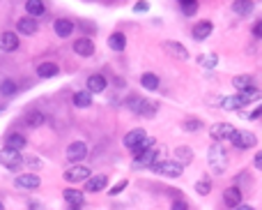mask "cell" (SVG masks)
<instances>
[{
	"instance_id": "cell-30",
	"label": "cell",
	"mask_w": 262,
	"mask_h": 210,
	"mask_svg": "<svg viewBox=\"0 0 262 210\" xmlns=\"http://www.w3.org/2000/svg\"><path fill=\"white\" fill-rule=\"evenodd\" d=\"M221 106L226 111H242L244 109V102H242V97H239V95H230V97H226V100L221 102Z\"/></svg>"
},
{
	"instance_id": "cell-40",
	"label": "cell",
	"mask_w": 262,
	"mask_h": 210,
	"mask_svg": "<svg viewBox=\"0 0 262 210\" xmlns=\"http://www.w3.org/2000/svg\"><path fill=\"white\" fill-rule=\"evenodd\" d=\"M140 104H143V97H129V100H127V106L134 111V113H138Z\"/></svg>"
},
{
	"instance_id": "cell-27",
	"label": "cell",
	"mask_w": 262,
	"mask_h": 210,
	"mask_svg": "<svg viewBox=\"0 0 262 210\" xmlns=\"http://www.w3.org/2000/svg\"><path fill=\"white\" fill-rule=\"evenodd\" d=\"M25 12H28V16H32V19H40V16L46 14V7L42 0H28V3H25Z\"/></svg>"
},
{
	"instance_id": "cell-15",
	"label": "cell",
	"mask_w": 262,
	"mask_h": 210,
	"mask_svg": "<svg viewBox=\"0 0 262 210\" xmlns=\"http://www.w3.org/2000/svg\"><path fill=\"white\" fill-rule=\"evenodd\" d=\"M223 203L228 205V208H239L242 205V190L239 187H226L223 190Z\"/></svg>"
},
{
	"instance_id": "cell-2",
	"label": "cell",
	"mask_w": 262,
	"mask_h": 210,
	"mask_svg": "<svg viewBox=\"0 0 262 210\" xmlns=\"http://www.w3.org/2000/svg\"><path fill=\"white\" fill-rule=\"evenodd\" d=\"M152 171L157 175H163V178H179L184 173V166L175 160H163V162H157L152 166Z\"/></svg>"
},
{
	"instance_id": "cell-34",
	"label": "cell",
	"mask_w": 262,
	"mask_h": 210,
	"mask_svg": "<svg viewBox=\"0 0 262 210\" xmlns=\"http://www.w3.org/2000/svg\"><path fill=\"white\" fill-rule=\"evenodd\" d=\"M253 85V79L248 74H237V76H233V88L235 90H239V93H242V90H246V88H251Z\"/></svg>"
},
{
	"instance_id": "cell-38",
	"label": "cell",
	"mask_w": 262,
	"mask_h": 210,
	"mask_svg": "<svg viewBox=\"0 0 262 210\" xmlns=\"http://www.w3.org/2000/svg\"><path fill=\"white\" fill-rule=\"evenodd\" d=\"M196 192H198L200 196H207L209 192H212V183H209V180H205V178H200L198 183H196Z\"/></svg>"
},
{
	"instance_id": "cell-43",
	"label": "cell",
	"mask_w": 262,
	"mask_h": 210,
	"mask_svg": "<svg viewBox=\"0 0 262 210\" xmlns=\"http://www.w3.org/2000/svg\"><path fill=\"white\" fill-rule=\"evenodd\" d=\"M170 210H189V203L184 199H177L173 201V205H170Z\"/></svg>"
},
{
	"instance_id": "cell-3",
	"label": "cell",
	"mask_w": 262,
	"mask_h": 210,
	"mask_svg": "<svg viewBox=\"0 0 262 210\" xmlns=\"http://www.w3.org/2000/svg\"><path fill=\"white\" fill-rule=\"evenodd\" d=\"M0 164L5 166L7 171H19L21 166H23V155L16 153V150L3 148V150H0Z\"/></svg>"
},
{
	"instance_id": "cell-18",
	"label": "cell",
	"mask_w": 262,
	"mask_h": 210,
	"mask_svg": "<svg viewBox=\"0 0 262 210\" xmlns=\"http://www.w3.org/2000/svg\"><path fill=\"white\" fill-rule=\"evenodd\" d=\"M28 145V141H25L23 134H19V132H12V134L5 136V148L10 150H16V153H21V150Z\"/></svg>"
},
{
	"instance_id": "cell-44",
	"label": "cell",
	"mask_w": 262,
	"mask_h": 210,
	"mask_svg": "<svg viewBox=\"0 0 262 210\" xmlns=\"http://www.w3.org/2000/svg\"><path fill=\"white\" fill-rule=\"evenodd\" d=\"M147 10H149V3H136V5H134L136 14H143V12H147Z\"/></svg>"
},
{
	"instance_id": "cell-46",
	"label": "cell",
	"mask_w": 262,
	"mask_h": 210,
	"mask_svg": "<svg viewBox=\"0 0 262 210\" xmlns=\"http://www.w3.org/2000/svg\"><path fill=\"white\" fill-rule=\"evenodd\" d=\"M257 118H262V104L257 106L255 111H251V113H248V120H257Z\"/></svg>"
},
{
	"instance_id": "cell-20",
	"label": "cell",
	"mask_w": 262,
	"mask_h": 210,
	"mask_svg": "<svg viewBox=\"0 0 262 210\" xmlns=\"http://www.w3.org/2000/svg\"><path fill=\"white\" fill-rule=\"evenodd\" d=\"M53 30H55V35L58 37L67 40V37H71V33H74V23H71L69 19H55Z\"/></svg>"
},
{
	"instance_id": "cell-25",
	"label": "cell",
	"mask_w": 262,
	"mask_h": 210,
	"mask_svg": "<svg viewBox=\"0 0 262 210\" xmlns=\"http://www.w3.org/2000/svg\"><path fill=\"white\" fill-rule=\"evenodd\" d=\"M237 95H239V97H242L244 106H248V104H253V102L262 100V90H260V88H255V85H251V88L242 90V93H237Z\"/></svg>"
},
{
	"instance_id": "cell-48",
	"label": "cell",
	"mask_w": 262,
	"mask_h": 210,
	"mask_svg": "<svg viewBox=\"0 0 262 210\" xmlns=\"http://www.w3.org/2000/svg\"><path fill=\"white\" fill-rule=\"evenodd\" d=\"M235 210H255V208H253V205H248V203H242L239 208H235Z\"/></svg>"
},
{
	"instance_id": "cell-11",
	"label": "cell",
	"mask_w": 262,
	"mask_h": 210,
	"mask_svg": "<svg viewBox=\"0 0 262 210\" xmlns=\"http://www.w3.org/2000/svg\"><path fill=\"white\" fill-rule=\"evenodd\" d=\"M157 162H159V150L152 148L147 153H143V155L134 157V169H152Z\"/></svg>"
},
{
	"instance_id": "cell-1",
	"label": "cell",
	"mask_w": 262,
	"mask_h": 210,
	"mask_svg": "<svg viewBox=\"0 0 262 210\" xmlns=\"http://www.w3.org/2000/svg\"><path fill=\"white\" fill-rule=\"evenodd\" d=\"M207 164L212 169V173L223 175L228 171V153L221 143H212L207 148Z\"/></svg>"
},
{
	"instance_id": "cell-23",
	"label": "cell",
	"mask_w": 262,
	"mask_h": 210,
	"mask_svg": "<svg viewBox=\"0 0 262 210\" xmlns=\"http://www.w3.org/2000/svg\"><path fill=\"white\" fill-rule=\"evenodd\" d=\"M163 49L168 51L170 55H175V58L179 60H186L189 58V51L184 44H179V42H163Z\"/></svg>"
},
{
	"instance_id": "cell-7",
	"label": "cell",
	"mask_w": 262,
	"mask_h": 210,
	"mask_svg": "<svg viewBox=\"0 0 262 210\" xmlns=\"http://www.w3.org/2000/svg\"><path fill=\"white\" fill-rule=\"evenodd\" d=\"M147 139V132L143 130V127H136V130H129L127 134H124V139H122V145L129 150V153H134L136 148H138L143 141Z\"/></svg>"
},
{
	"instance_id": "cell-14",
	"label": "cell",
	"mask_w": 262,
	"mask_h": 210,
	"mask_svg": "<svg viewBox=\"0 0 262 210\" xmlns=\"http://www.w3.org/2000/svg\"><path fill=\"white\" fill-rule=\"evenodd\" d=\"M74 53L81 55V58H92L94 55V42L90 37H79L74 42Z\"/></svg>"
},
{
	"instance_id": "cell-22",
	"label": "cell",
	"mask_w": 262,
	"mask_h": 210,
	"mask_svg": "<svg viewBox=\"0 0 262 210\" xmlns=\"http://www.w3.org/2000/svg\"><path fill=\"white\" fill-rule=\"evenodd\" d=\"M106 185H108V175H92V178L85 183V192H104L106 190Z\"/></svg>"
},
{
	"instance_id": "cell-9",
	"label": "cell",
	"mask_w": 262,
	"mask_h": 210,
	"mask_svg": "<svg viewBox=\"0 0 262 210\" xmlns=\"http://www.w3.org/2000/svg\"><path fill=\"white\" fill-rule=\"evenodd\" d=\"M90 178H92L90 175V166H83V164L69 166V169L64 171V180L67 183H88Z\"/></svg>"
},
{
	"instance_id": "cell-26",
	"label": "cell",
	"mask_w": 262,
	"mask_h": 210,
	"mask_svg": "<svg viewBox=\"0 0 262 210\" xmlns=\"http://www.w3.org/2000/svg\"><path fill=\"white\" fill-rule=\"evenodd\" d=\"M230 10H233L237 16H248L253 10H255V5H253V0H235Z\"/></svg>"
},
{
	"instance_id": "cell-45",
	"label": "cell",
	"mask_w": 262,
	"mask_h": 210,
	"mask_svg": "<svg viewBox=\"0 0 262 210\" xmlns=\"http://www.w3.org/2000/svg\"><path fill=\"white\" fill-rule=\"evenodd\" d=\"M253 166H255L257 171H262V150L260 153H255V157H253Z\"/></svg>"
},
{
	"instance_id": "cell-6",
	"label": "cell",
	"mask_w": 262,
	"mask_h": 210,
	"mask_svg": "<svg viewBox=\"0 0 262 210\" xmlns=\"http://www.w3.org/2000/svg\"><path fill=\"white\" fill-rule=\"evenodd\" d=\"M14 185H16V190L35 192V190H40L42 178L37 173H21V175H16L14 178Z\"/></svg>"
},
{
	"instance_id": "cell-4",
	"label": "cell",
	"mask_w": 262,
	"mask_h": 210,
	"mask_svg": "<svg viewBox=\"0 0 262 210\" xmlns=\"http://www.w3.org/2000/svg\"><path fill=\"white\" fill-rule=\"evenodd\" d=\"M209 134L214 136L216 141H230L235 139V134H237V127L230 125V123H214L212 127H209Z\"/></svg>"
},
{
	"instance_id": "cell-21",
	"label": "cell",
	"mask_w": 262,
	"mask_h": 210,
	"mask_svg": "<svg viewBox=\"0 0 262 210\" xmlns=\"http://www.w3.org/2000/svg\"><path fill=\"white\" fill-rule=\"evenodd\" d=\"M23 123H25V127H30V130H37V127H42L46 123V115H44V111H28Z\"/></svg>"
},
{
	"instance_id": "cell-50",
	"label": "cell",
	"mask_w": 262,
	"mask_h": 210,
	"mask_svg": "<svg viewBox=\"0 0 262 210\" xmlns=\"http://www.w3.org/2000/svg\"><path fill=\"white\" fill-rule=\"evenodd\" d=\"M0 210H5V203H3V201H0Z\"/></svg>"
},
{
	"instance_id": "cell-24",
	"label": "cell",
	"mask_w": 262,
	"mask_h": 210,
	"mask_svg": "<svg viewBox=\"0 0 262 210\" xmlns=\"http://www.w3.org/2000/svg\"><path fill=\"white\" fill-rule=\"evenodd\" d=\"M71 102H74L76 109H90V106H92V93H88V90H79V93H74Z\"/></svg>"
},
{
	"instance_id": "cell-39",
	"label": "cell",
	"mask_w": 262,
	"mask_h": 210,
	"mask_svg": "<svg viewBox=\"0 0 262 210\" xmlns=\"http://www.w3.org/2000/svg\"><path fill=\"white\" fill-rule=\"evenodd\" d=\"M23 164L30 166V169H42V166H44V162H42L40 157H35V155H25L23 157Z\"/></svg>"
},
{
	"instance_id": "cell-19",
	"label": "cell",
	"mask_w": 262,
	"mask_h": 210,
	"mask_svg": "<svg viewBox=\"0 0 262 210\" xmlns=\"http://www.w3.org/2000/svg\"><path fill=\"white\" fill-rule=\"evenodd\" d=\"M58 74H60L58 63H49V60H46V63L37 65V76H40V79H53V76H58Z\"/></svg>"
},
{
	"instance_id": "cell-13",
	"label": "cell",
	"mask_w": 262,
	"mask_h": 210,
	"mask_svg": "<svg viewBox=\"0 0 262 210\" xmlns=\"http://www.w3.org/2000/svg\"><path fill=\"white\" fill-rule=\"evenodd\" d=\"M212 33H214V23H212V21H207V19L198 21V23L193 25V30H191V35H193V40H196V42H205L209 35H212Z\"/></svg>"
},
{
	"instance_id": "cell-29",
	"label": "cell",
	"mask_w": 262,
	"mask_h": 210,
	"mask_svg": "<svg viewBox=\"0 0 262 210\" xmlns=\"http://www.w3.org/2000/svg\"><path fill=\"white\" fill-rule=\"evenodd\" d=\"M140 85L145 90H149V93H154L159 88V76L154 72H145V74H140Z\"/></svg>"
},
{
	"instance_id": "cell-31",
	"label": "cell",
	"mask_w": 262,
	"mask_h": 210,
	"mask_svg": "<svg viewBox=\"0 0 262 210\" xmlns=\"http://www.w3.org/2000/svg\"><path fill=\"white\" fill-rule=\"evenodd\" d=\"M193 160V150L189 148V145H179V148H175V162H179V164H186V162Z\"/></svg>"
},
{
	"instance_id": "cell-17",
	"label": "cell",
	"mask_w": 262,
	"mask_h": 210,
	"mask_svg": "<svg viewBox=\"0 0 262 210\" xmlns=\"http://www.w3.org/2000/svg\"><path fill=\"white\" fill-rule=\"evenodd\" d=\"M62 199L69 205H74V208H81V205L85 203V194L81 190H74V187H67V190L62 192Z\"/></svg>"
},
{
	"instance_id": "cell-42",
	"label": "cell",
	"mask_w": 262,
	"mask_h": 210,
	"mask_svg": "<svg viewBox=\"0 0 262 210\" xmlns=\"http://www.w3.org/2000/svg\"><path fill=\"white\" fill-rule=\"evenodd\" d=\"M251 33H253V37H257V40H262V19H260V21H255V23H253Z\"/></svg>"
},
{
	"instance_id": "cell-12",
	"label": "cell",
	"mask_w": 262,
	"mask_h": 210,
	"mask_svg": "<svg viewBox=\"0 0 262 210\" xmlns=\"http://www.w3.org/2000/svg\"><path fill=\"white\" fill-rule=\"evenodd\" d=\"M16 30H19V35L32 37L37 30H40V25H37V19H32V16H21V19L16 21Z\"/></svg>"
},
{
	"instance_id": "cell-35",
	"label": "cell",
	"mask_w": 262,
	"mask_h": 210,
	"mask_svg": "<svg viewBox=\"0 0 262 210\" xmlns=\"http://www.w3.org/2000/svg\"><path fill=\"white\" fill-rule=\"evenodd\" d=\"M179 10H182L184 16H193L200 10V5L196 3V0H179Z\"/></svg>"
},
{
	"instance_id": "cell-10",
	"label": "cell",
	"mask_w": 262,
	"mask_h": 210,
	"mask_svg": "<svg viewBox=\"0 0 262 210\" xmlns=\"http://www.w3.org/2000/svg\"><path fill=\"white\" fill-rule=\"evenodd\" d=\"M21 44L19 35L16 33H12V30H5V33H0V51L3 53H12V51H16Z\"/></svg>"
},
{
	"instance_id": "cell-33",
	"label": "cell",
	"mask_w": 262,
	"mask_h": 210,
	"mask_svg": "<svg viewBox=\"0 0 262 210\" xmlns=\"http://www.w3.org/2000/svg\"><path fill=\"white\" fill-rule=\"evenodd\" d=\"M157 109L159 106L154 104V102H149V100H143V104H140V109H138V115L140 118H154V115H157Z\"/></svg>"
},
{
	"instance_id": "cell-37",
	"label": "cell",
	"mask_w": 262,
	"mask_h": 210,
	"mask_svg": "<svg viewBox=\"0 0 262 210\" xmlns=\"http://www.w3.org/2000/svg\"><path fill=\"white\" fill-rule=\"evenodd\" d=\"M203 120H198V118H189V120H184V132H198V130H203Z\"/></svg>"
},
{
	"instance_id": "cell-47",
	"label": "cell",
	"mask_w": 262,
	"mask_h": 210,
	"mask_svg": "<svg viewBox=\"0 0 262 210\" xmlns=\"http://www.w3.org/2000/svg\"><path fill=\"white\" fill-rule=\"evenodd\" d=\"M28 205H30V210H44V205H42L40 201H28Z\"/></svg>"
},
{
	"instance_id": "cell-41",
	"label": "cell",
	"mask_w": 262,
	"mask_h": 210,
	"mask_svg": "<svg viewBox=\"0 0 262 210\" xmlns=\"http://www.w3.org/2000/svg\"><path fill=\"white\" fill-rule=\"evenodd\" d=\"M127 185H129L127 180H120L118 185H115V187H110V190H108V194H110V196H118L120 192H124V187H127Z\"/></svg>"
},
{
	"instance_id": "cell-5",
	"label": "cell",
	"mask_w": 262,
	"mask_h": 210,
	"mask_svg": "<svg viewBox=\"0 0 262 210\" xmlns=\"http://www.w3.org/2000/svg\"><path fill=\"white\" fill-rule=\"evenodd\" d=\"M88 143L85 141H74V143L67 145V160L71 164H83V160L88 157Z\"/></svg>"
},
{
	"instance_id": "cell-49",
	"label": "cell",
	"mask_w": 262,
	"mask_h": 210,
	"mask_svg": "<svg viewBox=\"0 0 262 210\" xmlns=\"http://www.w3.org/2000/svg\"><path fill=\"white\" fill-rule=\"evenodd\" d=\"M67 210H83V208H74V205H69V208H67Z\"/></svg>"
},
{
	"instance_id": "cell-32",
	"label": "cell",
	"mask_w": 262,
	"mask_h": 210,
	"mask_svg": "<svg viewBox=\"0 0 262 210\" xmlns=\"http://www.w3.org/2000/svg\"><path fill=\"white\" fill-rule=\"evenodd\" d=\"M16 93H19V85H16V81L5 79L3 83H0V95H3V97H16Z\"/></svg>"
},
{
	"instance_id": "cell-8",
	"label": "cell",
	"mask_w": 262,
	"mask_h": 210,
	"mask_svg": "<svg viewBox=\"0 0 262 210\" xmlns=\"http://www.w3.org/2000/svg\"><path fill=\"white\" fill-rule=\"evenodd\" d=\"M255 143H257V136L246 130H237L235 139L230 141V145H235V148H239V150H251V148H255Z\"/></svg>"
},
{
	"instance_id": "cell-36",
	"label": "cell",
	"mask_w": 262,
	"mask_h": 210,
	"mask_svg": "<svg viewBox=\"0 0 262 210\" xmlns=\"http://www.w3.org/2000/svg\"><path fill=\"white\" fill-rule=\"evenodd\" d=\"M198 63L203 67H209V70H212V67H216V63H218V55L216 53H203L198 58Z\"/></svg>"
},
{
	"instance_id": "cell-16",
	"label": "cell",
	"mask_w": 262,
	"mask_h": 210,
	"mask_svg": "<svg viewBox=\"0 0 262 210\" xmlns=\"http://www.w3.org/2000/svg\"><path fill=\"white\" fill-rule=\"evenodd\" d=\"M106 85H108V81H106L104 74H90L88 76V93H92V95H99V93H104Z\"/></svg>"
},
{
	"instance_id": "cell-28",
	"label": "cell",
	"mask_w": 262,
	"mask_h": 210,
	"mask_svg": "<svg viewBox=\"0 0 262 210\" xmlns=\"http://www.w3.org/2000/svg\"><path fill=\"white\" fill-rule=\"evenodd\" d=\"M108 46L113 51H124L127 49V35H124V33H110L108 35Z\"/></svg>"
}]
</instances>
